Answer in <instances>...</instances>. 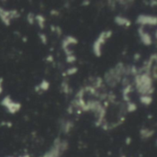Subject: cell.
<instances>
[{"mask_svg": "<svg viewBox=\"0 0 157 157\" xmlns=\"http://www.w3.org/2000/svg\"><path fill=\"white\" fill-rule=\"evenodd\" d=\"M112 36V31H102L99 36L98 37L94 43H93V52L96 57H101L102 55V46L105 44L106 41L109 39Z\"/></svg>", "mask_w": 157, "mask_h": 157, "instance_id": "obj_1", "label": "cell"}, {"mask_svg": "<svg viewBox=\"0 0 157 157\" xmlns=\"http://www.w3.org/2000/svg\"><path fill=\"white\" fill-rule=\"evenodd\" d=\"M0 105L5 107L7 109V111L12 115L16 114L21 108V104L19 102L13 101L10 98V96H6L5 98L0 101Z\"/></svg>", "mask_w": 157, "mask_h": 157, "instance_id": "obj_2", "label": "cell"}, {"mask_svg": "<svg viewBox=\"0 0 157 157\" xmlns=\"http://www.w3.org/2000/svg\"><path fill=\"white\" fill-rule=\"evenodd\" d=\"M20 17V14L18 10H6L0 7V19L6 26H9L11 23V19H17Z\"/></svg>", "mask_w": 157, "mask_h": 157, "instance_id": "obj_3", "label": "cell"}, {"mask_svg": "<svg viewBox=\"0 0 157 157\" xmlns=\"http://www.w3.org/2000/svg\"><path fill=\"white\" fill-rule=\"evenodd\" d=\"M136 23L141 27H144L146 25L155 26L157 23V18L155 16H150V15L141 14L138 16L136 19Z\"/></svg>", "mask_w": 157, "mask_h": 157, "instance_id": "obj_4", "label": "cell"}, {"mask_svg": "<svg viewBox=\"0 0 157 157\" xmlns=\"http://www.w3.org/2000/svg\"><path fill=\"white\" fill-rule=\"evenodd\" d=\"M78 43V41L76 38H74L73 36H67L64 40L62 41V48L64 50V51L65 52L66 56H70V55H73V51H69V46L70 45H74V44H77Z\"/></svg>", "mask_w": 157, "mask_h": 157, "instance_id": "obj_5", "label": "cell"}, {"mask_svg": "<svg viewBox=\"0 0 157 157\" xmlns=\"http://www.w3.org/2000/svg\"><path fill=\"white\" fill-rule=\"evenodd\" d=\"M138 33H139V36H140V39H141V41L143 42L145 46H150L153 44V38L152 36L145 32L144 31V28L140 26L139 29H138Z\"/></svg>", "mask_w": 157, "mask_h": 157, "instance_id": "obj_6", "label": "cell"}, {"mask_svg": "<svg viewBox=\"0 0 157 157\" xmlns=\"http://www.w3.org/2000/svg\"><path fill=\"white\" fill-rule=\"evenodd\" d=\"M114 22L118 26H122L126 28H129L131 25V21L129 19L121 17V16H116L114 19Z\"/></svg>", "mask_w": 157, "mask_h": 157, "instance_id": "obj_7", "label": "cell"}, {"mask_svg": "<svg viewBox=\"0 0 157 157\" xmlns=\"http://www.w3.org/2000/svg\"><path fill=\"white\" fill-rule=\"evenodd\" d=\"M154 134V131L153 130H149V129H141L140 130V135L143 139H148L151 138Z\"/></svg>", "mask_w": 157, "mask_h": 157, "instance_id": "obj_8", "label": "cell"}, {"mask_svg": "<svg viewBox=\"0 0 157 157\" xmlns=\"http://www.w3.org/2000/svg\"><path fill=\"white\" fill-rule=\"evenodd\" d=\"M140 102L143 104L144 106H149L153 103V96L149 95H143L140 98Z\"/></svg>", "mask_w": 157, "mask_h": 157, "instance_id": "obj_9", "label": "cell"}, {"mask_svg": "<svg viewBox=\"0 0 157 157\" xmlns=\"http://www.w3.org/2000/svg\"><path fill=\"white\" fill-rule=\"evenodd\" d=\"M132 91V86L131 85H128L126 86L124 88H123V92H122V96H123V98L125 101H130V96H129V94H131Z\"/></svg>", "mask_w": 157, "mask_h": 157, "instance_id": "obj_10", "label": "cell"}, {"mask_svg": "<svg viewBox=\"0 0 157 157\" xmlns=\"http://www.w3.org/2000/svg\"><path fill=\"white\" fill-rule=\"evenodd\" d=\"M35 20L38 22V25L40 27L41 29H44V26H45V22H46V19L44 18L42 15L39 14V15H36L35 16Z\"/></svg>", "mask_w": 157, "mask_h": 157, "instance_id": "obj_11", "label": "cell"}, {"mask_svg": "<svg viewBox=\"0 0 157 157\" xmlns=\"http://www.w3.org/2000/svg\"><path fill=\"white\" fill-rule=\"evenodd\" d=\"M38 87H39V90H41L42 92L48 91L50 88V82L45 79H43L40 83V85L38 86Z\"/></svg>", "mask_w": 157, "mask_h": 157, "instance_id": "obj_12", "label": "cell"}, {"mask_svg": "<svg viewBox=\"0 0 157 157\" xmlns=\"http://www.w3.org/2000/svg\"><path fill=\"white\" fill-rule=\"evenodd\" d=\"M74 127V124L72 121H66L64 123H63L62 125V131L64 132V133H68Z\"/></svg>", "mask_w": 157, "mask_h": 157, "instance_id": "obj_13", "label": "cell"}, {"mask_svg": "<svg viewBox=\"0 0 157 157\" xmlns=\"http://www.w3.org/2000/svg\"><path fill=\"white\" fill-rule=\"evenodd\" d=\"M135 110H137V105L131 101H129L128 104H127V111H128L129 113H132V112H134Z\"/></svg>", "mask_w": 157, "mask_h": 157, "instance_id": "obj_14", "label": "cell"}, {"mask_svg": "<svg viewBox=\"0 0 157 157\" xmlns=\"http://www.w3.org/2000/svg\"><path fill=\"white\" fill-rule=\"evenodd\" d=\"M27 21H28V23L29 25H33L34 24V22H35V16H34V14L31 13V12H29L28 14V16H27Z\"/></svg>", "mask_w": 157, "mask_h": 157, "instance_id": "obj_15", "label": "cell"}, {"mask_svg": "<svg viewBox=\"0 0 157 157\" xmlns=\"http://www.w3.org/2000/svg\"><path fill=\"white\" fill-rule=\"evenodd\" d=\"M77 72H78L77 67H71V68L66 70L65 74H66V76H74V74H76Z\"/></svg>", "mask_w": 157, "mask_h": 157, "instance_id": "obj_16", "label": "cell"}, {"mask_svg": "<svg viewBox=\"0 0 157 157\" xmlns=\"http://www.w3.org/2000/svg\"><path fill=\"white\" fill-rule=\"evenodd\" d=\"M39 38H40V41H41L42 44L44 45H46L47 42H48V37L45 33H39Z\"/></svg>", "mask_w": 157, "mask_h": 157, "instance_id": "obj_17", "label": "cell"}, {"mask_svg": "<svg viewBox=\"0 0 157 157\" xmlns=\"http://www.w3.org/2000/svg\"><path fill=\"white\" fill-rule=\"evenodd\" d=\"M61 86H62V90H63V92H64V93H65V94H68V93H69V91H70V89H69V86L67 85V83H66L65 81L62 82V85H61Z\"/></svg>", "mask_w": 157, "mask_h": 157, "instance_id": "obj_18", "label": "cell"}, {"mask_svg": "<svg viewBox=\"0 0 157 157\" xmlns=\"http://www.w3.org/2000/svg\"><path fill=\"white\" fill-rule=\"evenodd\" d=\"M76 61V57L74 56V54L73 55H70V56H66V63L68 64H73Z\"/></svg>", "mask_w": 157, "mask_h": 157, "instance_id": "obj_19", "label": "cell"}, {"mask_svg": "<svg viewBox=\"0 0 157 157\" xmlns=\"http://www.w3.org/2000/svg\"><path fill=\"white\" fill-rule=\"evenodd\" d=\"M3 83H4V78L3 77H0V95L3 93V90H4Z\"/></svg>", "mask_w": 157, "mask_h": 157, "instance_id": "obj_20", "label": "cell"}, {"mask_svg": "<svg viewBox=\"0 0 157 157\" xmlns=\"http://www.w3.org/2000/svg\"><path fill=\"white\" fill-rule=\"evenodd\" d=\"M54 32H56V33L58 34V36H60V35L62 34L63 31H62V29L60 28L59 26H56V27H55V31H54Z\"/></svg>", "mask_w": 157, "mask_h": 157, "instance_id": "obj_21", "label": "cell"}, {"mask_svg": "<svg viewBox=\"0 0 157 157\" xmlns=\"http://www.w3.org/2000/svg\"><path fill=\"white\" fill-rule=\"evenodd\" d=\"M54 56H52V55H48L47 56V58H46V61L48 62V63H52V62H54Z\"/></svg>", "mask_w": 157, "mask_h": 157, "instance_id": "obj_22", "label": "cell"}, {"mask_svg": "<svg viewBox=\"0 0 157 157\" xmlns=\"http://www.w3.org/2000/svg\"><path fill=\"white\" fill-rule=\"evenodd\" d=\"M51 15H54V16H58V15L60 14L59 13V11H57V10H54V9H52V10H51Z\"/></svg>", "mask_w": 157, "mask_h": 157, "instance_id": "obj_23", "label": "cell"}, {"mask_svg": "<svg viewBox=\"0 0 157 157\" xmlns=\"http://www.w3.org/2000/svg\"><path fill=\"white\" fill-rule=\"evenodd\" d=\"M131 143V138L130 136L127 137V138H126V144H127V145H130Z\"/></svg>", "mask_w": 157, "mask_h": 157, "instance_id": "obj_24", "label": "cell"}, {"mask_svg": "<svg viewBox=\"0 0 157 157\" xmlns=\"http://www.w3.org/2000/svg\"><path fill=\"white\" fill-rule=\"evenodd\" d=\"M140 58H141V54H134V60H135V61H139Z\"/></svg>", "mask_w": 157, "mask_h": 157, "instance_id": "obj_25", "label": "cell"}, {"mask_svg": "<svg viewBox=\"0 0 157 157\" xmlns=\"http://www.w3.org/2000/svg\"><path fill=\"white\" fill-rule=\"evenodd\" d=\"M157 5V1H151L150 2V6H156Z\"/></svg>", "mask_w": 157, "mask_h": 157, "instance_id": "obj_26", "label": "cell"}, {"mask_svg": "<svg viewBox=\"0 0 157 157\" xmlns=\"http://www.w3.org/2000/svg\"><path fill=\"white\" fill-rule=\"evenodd\" d=\"M89 4H90V1H83V3H82L83 6H88Z\"/></svg>", "mask_w": 157, "mask_h": 157, "instance_id": "obj_27", "label": "cell"}, {"mask_svg": "<svg viewBox=\"0 0 157 157\" xmlns=\"http://www.w3.org/2000/svg\"><path fill=\"white\" fill-rule=\"evenodd\" d=\"M22 40H23V42H27L28 41V39H27V37H23V38H22Z\"/></svg>", "mask_w": 157, "mask_h": 157, "instance_id": "obj_28", "label": "cell"}, {"mask_svg": "<svg viewBox=\"0 0 157 157\" xmlns=\"http://www.w3.org/2000/svg\"><path fill=\"white\" fill-rule=\"evenodd\" d=\"M121 157H126V156H125V155H122V156H121Z\"/></svg>", "mask_w": 157, "mask_h": 157, "instance_id": "obj_29", "label": "cell"}, {"mask_svg": "<svg viewBox=\"0 0 157 157\" xmlns=\"http://www.w3.org/2000/svg\"><path fill=\"white\" fill-rule=\"evenodd\" d=\"M19 157H23V156H19Z\"/></svg>", "mask_w": 157, "mask_h": 157, "instance_id": "obj_30", "label": "cell"}]
</instances>
